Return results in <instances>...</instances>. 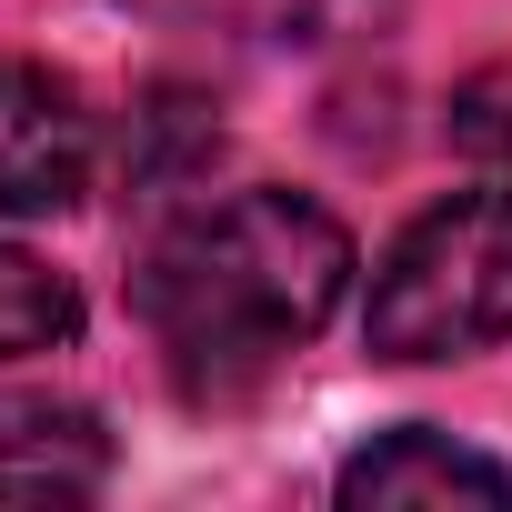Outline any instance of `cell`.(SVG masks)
<instances>
[{
    "mask_svg": "<svg viewBox=\"0 0 512 512\" xmlns=\"http://www.w3.org/2000/svg\"><path fill=\"white\" fill-rule=\"evenodd\" d=\"M352 292V231L302 191H231L181 211L151 251L131 312L171 352L181 392H241L302 352Z\"/></svg>",
    "mask_w": 512,
    "mask_h": 512,
    "instance_id": "obj_1",
    "label": "cell"
},
{
    "mask_svg": "<svg viewBox=\"0 0 512 512\" xmlns=\"http://www.w3.org/2000/svg\"><path fill=\"white\" fill-rule=\"evenodd\" d=\"M362 342L382 362H462L512 342V181L432 201L372 272Z\"/></svg>",
    "mask_w": 512,
    "mask_h": 512,
    "instance_id": "obj_2",
    "label": "cell"
},
{
    "mask_svg": "<svg viewBox=\"0 0 512 512\" xmlns=\"http://www.w3.org/2000/svg\"><path fill=\"white\" fill-rule=\"evenodd\" d=\"M81 181H91V111L51 71L0 61V211L11 221L71 211Z\"/></svg>",
    "mask_w": 512,
    "mask_h": 512,
    "instance_id": "obj_3",
    "label": "cell"
},
{
    "mask_svg": "<svg viewBox=\"0 0 512 512\" xmlns=\"http://www.w3.org/2000/svg\"><path fill=\"white\" fill-rule=\"evenodd\" d=\"M342 502H352V512H452V502L502 512V502H512V472L412 422V432H382L372 452L342 462Z\"/></svg>",
    "mask_w": 512,
    "mask_h": 512,
    "instance_id": "obj_4",
    "label": "cell"
},
{
    "mask_svg": "<svg viewBox=\"0 0 512 512\" xmlns=\"http://www.w3.org/2000/svg\"><path fill=\"white\" fill-rule=\"evenodd\" d=\"M111 482V432L81 402L11 392L0 402V502H91Z\"/></svg>",
    "mask_w": 512,
    "mask_h": 512,
    "instance_id": "obj_5",
    "label": "cell"
},
{
    "mask_svg": "<svg viewBox=\"0 0 512 512\" xmlns=\"http://www.w3.org/2000/svg\"><path fill=\"white\" fill-rule=\"evenodd\" d=\"M161 21H201V31H241V41H292V51H322V41H352L372 21H392V0H141Z\"/></svg>",
    "mask_w": 512,
    "mask_h": 512,
    "instance_id": "obj_6",
    "label": "cell"
},
{
    "mask_svg": "<svg viewBox=\"0 0 512 512\" xmlns=\"http://www.w3.org/2000/svg\"><path fill=\"white\" fill-rule=\"evenodd\" d=\"M81 332V302L51 262H31V251L0 241V362H21V352H61Z\"/></svg>",
    "mask_w": 512,
    "mask_h": 512,
    "instance_id": "obj_7",
    "label": "cell"
},
{
    "mask_svg": "<svg viewBox=\"0 0 512 512\" xmlns=\"http://www.w3.org/2000/svg\"><path fill=\"white\" fill-rule=\"evenodd\" d=\"M141 131H151V151L131 161V181H141V191H171L181 171H201V161H211V111H201L191 91H161V101L141 111Z\"/></svg>",
    "mask_w": 512,
    "mask_h": 512,
    "instance_id": "obj_8",
    "label": "cell"
},
{
    "mask_svg": "<svg viewBox=\"0 0 512 512\" xmlns=\"http://www.w3.org/2000/svg\"><path fill=\"white\" fill-rule=\"evenodd\" d=\"M452 141H462V151H482V161H502V151H512V71H482V81H462V91H452Z\"/></svg>",
    "mask_w": 512,
    "mask_h": 512,
    "instance_id": "obj_9",
    "label": "cell"
}]
</instances>
